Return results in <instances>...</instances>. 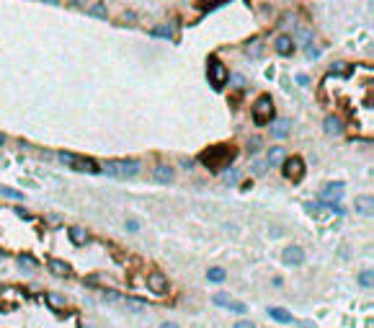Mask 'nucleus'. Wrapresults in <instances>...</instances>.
Wrapping results in <instances>:
<instances>
[{"mask_svg": "<svg viewBox=\"0 0 374 328\" xmlns=\"http://www.w3.org/2000/svg\"><path fill=\"white\" fill-rule=\"evenodd\" d=\"M232 158H235V150L227 148V145H212V148H207L202 153V163L209 171H225L232 163Z\"/></svg>", "mask_w": 374, "mask_h": 328, "instance_id": "1", "label": "nucleus"}, {"mask_svg": "<svg viewBox=\"0 0 374 328\" xmlns=\"http://www.w3.org/2000/svg\"><path fill=\"white\" fill-rule=\"evenodd\" d=\"M273 119V101L271 96H261L258 101L253 104V122L255 124H269Z\"/></svg>", "mask_w": 374, "mask_h": 328, "instance_id": "2", "label": "nucleus"}, {"mask_svg": "<svg viewBox=\"0 0 374 328\" xmlns=\"http://www.w3.org/2000/svg\"><path fill=\"white\" fill-rule=\"evenodd\" d=\"M207 78H209V83H212L214 88H222L225 83H227V67L222 65L217 57H209V62H207Z\"/></svg>", "mask_w": 374, "mask_h": 328, "instance_id": "3", "label": "nucleus"}, {"mask_svg": "<svg viewBox=\"0 0 374 328\" xmlns=\"http://www.w3.org/2000/svg\"><path fill=\"white\" fill-rule=\"evenodd\" d=\"M106 171L116 173V176H137L140 173V163L137 160H116V163H106Z\"/></svg>", "mask_w": 374, "mask_h": 328, "instance_id": "4", "label": "nucleus"}, {"mask_svg": "<svg viewBox=\"0 0 374 328\" xmlns=\"http://www.w3.org/2000/svg\"><path fill=\"white\" fill-rule=\"evenodd\" d=\"M281 171H284V176L289 178V181H299L305 176V160L302 158H287L284 163H281Z\"/></svg>", "mask_w": 374, "mask_h": 328, "instance_id": "5", "label": "nucleus"}, {"mask_svg": "<svg viewBox=\"0 0 374 328\" xmlns=\"http://www.w3.org/2000/svg\"><path fill=\"white\" fill-rule=\"evenodd\" d=\"M147 287L155 295H168V289H170V284H168V279H166L163 271H150L147 274Z\"/></svg>", "mask_w": 374, "mask_h": 328, "instance_id": "6", "label": "nucleus"}, {"mask_svg": "<svg viewBox=\"0 0 374 328\" xmlns=\"http://www.w3.org/2000/svg\"><path fill=\"white\" fill-rule=\"evenodd\" d=\"M67 166H70V168H75V171H80V173H98V171H101L96 160L83 158V155H72Z\"/></svg>", "mask_w": 374, "mask_h": 328, "instance_id": "7", "label": "nucleus"}, {"mask_svg": "<svg viewBox=\"0 0 374 328\" xmlns=\"http://www.w3.org/2000/svg\"><path fill=\"white\" fill-rule=\"evenodd\" d=\"M281 261L289 263V266H299V263L305 261V251L299 248V245H287V248L281 251Z\"/></svg>", "mask_w": 374, "mask_h": 328, "instance_id": "8", "label": "nucleus"}, {"mask_svg": "<svg viewBox=\"0 0 374 328\" xmlns=\"http://www.w3.org/2000/svg\"><path fill=\"white\" fill-rule=\"evenodd\" d=\"M343 181H331L328 186H323V202H335L338 197H343Z\"/></svg>", "mask_w": 374, "mask_h": 328, "instance_id": "9", "label": "nucleus"}, {"mask_svg": "<svg viewBox=\"0 0 374 328\" xmlns=\"http://www.w3.org/2000/svg\"><path fill=\"white\" fill-rule=\"evenodd\" d=\"M49 271L54 277H72V266L65 261H60V259H52L49 261Z\"/></svg>", "mask_w": 374, "mask_h": 328, "instance_id": "10", "label": "nucleus"}, {"mask_svg": "<svg viewBox=\"0 0 374 328\" xmlns=\"http://www.w3.org/2000/svg\"><path fill=\"white\" fill-rule=\"evenodd\" d=\"M276 52L284 54V57H289V54L294 52V42H291V36H287V34L279 36V39H276Z\"/></svg>", "mask_w": 374, "mask_h": 328, "instance_id": "11", "label": "nucleus"}, {"mask_svg": "<svg viewBox=\"0 0 374 328\" xmlns=\"http://www.w3.org/2000/svg\"><path fill=\"white\" fill-rule=\"evenodd\" d=\"M155 181H160V184H170V181H173V168L166 166V163L155 166Z\"/></svg>", "mask_w": 374, "mask_h": 328, "instance_id": "12", "label": "nucleus"}, {"mask_svg": "<svg viewBox=\"0 0 374 328\" xmlns=\"http://www.w3.org/2000/svg\"><path fill=\"white\" fill-rule=\"evenodd\" d=\"M284 160H287L284 148H271V150H269V155H266V163H269V166H281Z\"/></svg>", "mask_w": 374, "mask_h": 328, "instance_id": "13", "label": "nucleus"}, {"mask_svg": "<svg viewBox=\"0 0 374 328\" xmlns=\"http://www.w3.org/2000/svg\"><path fill=\"white\" fill-rule=\"evenodd\" d=\"M271 132H273V137H281V140H284L287 134L291 132V122H289V119H281V122H276V124L271 127Z\"/></svg>", "mask_w": 374, "mask_h": 328, "instance_id": "14", "label": "nucleus"}, {"mask_svg": "<svg viewBox=\"0 0 374 328\" xmlns=\"http://www.w3.org/2000/svg\"><path fill=\"white\" fill-rule=\"evenodd\" d=\"M325 132L328 134H341L343 132V119H338V116H328L325 119Z\"/></svg>", "mask_w": 374, "mask_h": 328, "instance_id": "15", "label": "nucleus"}, {"mask_svg": "<svg viewBox=\"0 0 374 328\" xmlns=\"http://www.w3.org/2000/svg\"><path fill=\"white\" fill-rule=\"evenodd\" d=\"M269 315L273 318V321H276V323H291V315L287 313V310H281V307H269Z\"/></svg>", "mask_w": 374, "mask_h": 328, "instance_id": "16", "label": "nucleus"}, {"mask_svg": "<svg viewBox=\"0 0 374 328\" xmlns=\"http://www.w3.org/2000/svg\"><path fill=\"white\" fill-rule=\"evenodd\" d=\"M356 212L372 217V197H359L356 199Z\"/></svg>", "mask_w": 374, "mask_h": 328, "instance_id": "17", "label": "nucleus"}, {"mask_svg": "<svg viewBox=\"0 0 374 328\" xmlns=\"http://www.w3.org/2000/svg\"><path fill=\"white\" fill-rule=\"evenodd\" d=\"M70 238H72V243L85 245V243H88V230H83V227H72V230H70Z\"/></svg>", "mask_w": 374, "mask_h": 328, "instance_id": "18", "label": "nucleus"}, {"mask_svg": "<svg viewBox=\"0 0 374 328\" xmlns=\"http://www.w3.org/2000/svg\"><path fill=\"white\" fill-rule=\"evenodd\" d=\"M225 269H220V266H212V269H209L207 271V279L209 282H214V284H220V282H225Z\"/></svg>", "mask_w": 374, "mask_h": 328, "instance_id": "19", "label": "nucleus"}, {"mask_svg": "<svg viewBox=\"0 0 374 328\" xmlns=\"http://www.w3.org/2000/svg\"><path fill=\"white\" fill-rule=\"evenodd\" d=\"M18 263H21L23 271H34L36 269V259L29 256V253H21V256H18Z\"/></svg>", "mask_w": 374, "mask_h": 328, "instance_id": "20", "label": "nucleus"}, {"mask_svg": "<svg viewBox=\"0 0 374 328\" xmlns=\"http://www.w3.org/2000/svg\"><path fill=\"white\" fill-rule=\"evenodd\" d=\"M359 284H361V287H367V289L374 284V271H372V269H364L361 274H359Z\"/></svg>", "mask_w": 374, "mask_h": 328, "instance_id": "21", "label": "nucleus"}, {"mask_svg": "<svg viewBox=\"0 0 374 328\" xmlns=\"http://www.w3.org/2000/svg\"><path fill=\"white\" fill-rule=\"evenodd\" d=\"M214 305H220V307H227V310H230V305H232V297L227 295V292H217V295H214Z\"/></svg>", "mask_w": 374, "mask_h": 328, "instance_id": "22", "label": "nucleus"}, {"mask_svg": "<svg viewBox=\"0 0 374 328\" xmlns=\"http://www.w3.org/2000/svg\"><path fill=\"white\" fill-rule=\"evenodd\" d=\"M220 3H227V0H196V8H202V11H212V8H217Z\"/></svg>", "mask_w": 374, "mask_h": 328, "instance_id": "23", "label": "nucleus"}, {"mask_svg": "<svg viewBox=\"0 0 374 328\" xmlns=\"http://www.w3.org/2000/svg\"><path fill=\"white\" fill-rule=\"evenodd\" d=\"M47 300L52 303V307H57V310H65V305H67L62 295H47Z\"/></svg>", "mask_w": 374, "mask_h": 328, "instance_id": "24", "label": "nucleus"}, {"mask_svg": "<svg viewBox=\"0 0 374 328\" xmlns=\"http://www.w3.org/2000/svg\"><path fill=\"white\" fill-rule=\"evenodd\" d=\"M238 178H240L238 171H227V173H225V184H235Z\"/></svg>", "mask_w": 374, "mask_h": 328, "instance_id": "25", "label": "nucleus"}, {"mask_svg": "<svg viewBox=\"0 0 374 328\" xmlns=\"http://www.w3.org/2000/svg\"><path fill=\"white\" fill-rule=\"evenodd\" d=\"M93 16L106 18V5H104V3H96V5H93Z\"/></svg>", "mask_w": 374, "mask_h": 328, "instance_id": "26", "label": "nucleus"}, {"mask_svg": "<svg viewBox=\"0 0 374 328\" xmlns=\"http://www.w3.org/2000/svg\"><path fill=\"white\" fill-rule=\"evenodd\" d=\"M0 191H3L5 197H11V199H23V194H21V191H13V189H5V186L0 189Z\"/></svg>", "mask_w": 374, "mask_h": 328, "instance_id": "27", "label": "nucleus"}, {"mask_svg": "<svg viewBox=\"0 0 374 328\" xmlns=\"http://www.w3.org/2000/svg\"><path fill=\"white\" fill-rule=\"evenodd\" d=\"M232 328H255V323H253V321H238Z\"/></svg>", "mask_w": 374, "mask_h": 328, "instance_id": "28", "label": "nucleus"}, {"mask_svg": "<svg viewBox=\"0 0 374 328\" xmlns=\"http://www.w3.org/2000/svg\"><path fill=\"white\" fill-rule=\"evenodd\" d=\"M126 230H129V233L140 230V222H137V220H126Z\"/></svg>", "mask_w": 374, "mask_h": 328, "instance_id": "29", "label": "nucleus"}, {"mask_svg": "<svg viewBox=\"0 0 374 328\" xmlns=\"http://www.w3.org/2000/svg\"><path fill=\"white\" fill-rule=\"evenodd\" d=\"M266 168H269V163H253V171H255V173H263Z\"/></svg>", "mask_w": 374, "mask_h": 328, "instance_id": "30", "label": "nucleus"}, {"mask_svg": "<svg viewBox=\"0 0 374 328\" xmlns=\"http://www.w3.org/2000/svg\"><path fill=\"white\" fill-rule=\"evenodd\" d=\"M297 83H299V86H307L310 80H307V75H297Z\"/></svg>", "mask_w": 374, "mask_h": 328, "instance_id": "31", "label": "nucleus"}, {"mask_svg": "<svg viewBox=\"0 0 374 328\" xmlns=\"http://www.w3.org/2000/svg\"><path fill=\"white\" fill-rule=\"evenodd\" d=\"M158 328H178V326H176V323H170V321H168V323H163V326H158Z\"/></svg>", "mask_w": 374, "mask_h": 328, "instance_id": "32", "label": "nucleus"}, {"mask_svg": "<svg viewBox=\"0 0 374 328\" xmlns=\"http://www.w3.org/2000/svg\"><path fill=\"white\" fill-rule=\"evenodd\" d=\"M3 142H5V137H3V134H0V145H3Z\"/></svg>", "mask_w": 374, "mask_h": 328, "instance_id": "33", "label": "nucleus"}, {"mask_svg": "<svg viewBox=\"0 0 374 328\" xmlns=\"http://www.w3.org/2000/svg\"><path fill=\"white\" fill-rule=\"evenodd\" d=\"M47 3H57V0H47Z\"/></svg>", "mask_w": 374, "mask_h": 328, "instance_id": "34", "label": "nucleus"}]
</instances>
